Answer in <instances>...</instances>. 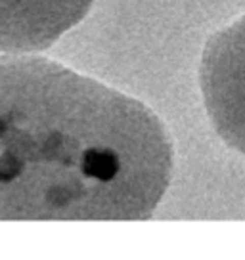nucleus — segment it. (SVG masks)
Returning <instances> with one entry per match:
<instances>
[{"mask_svg": "<svg viewBox=\"0 0 245 260\" xmlns=\"http://www.w3.org/2000/svg\"><path fill=\"white\" fill-rule=\"evenodd\" d=\"M172 174L163 122L46 57L0 56V220H146Z\"/></svg>", "mask_w": 245, "mask_h": 260, "instance_id": "nucleus-1", "label": "nucleus"}, {"mask_svg": "<svg viewBox=\"0 0 245 260\" xmlns=\"http://www.w3.org/2000/svg\"><path fill=\"white\" fill-rule=\"evenodd\" d=\"M199 84L215 130L230 147L245 155V16L207 42Z\"/></svg>", "mask_w": 245, "mask_h": 260, "instance_id": "nucleus-2", "label": "nucleus"}, {"mask_svg": "<svg viewBox=\"0 0 245 260\" xmlns=\"http://www.w3.org/2000/svg\"><path fill=\"white\" fill-rule=\"evenodd\" d=\"M94 0H0V52L27 54L52 46L86 16Z\"/></svg>", "mask_w": 245, "mask_h": 260, "instance_id": "nucleus-3", "label": "nucleus"}]
</instances>
